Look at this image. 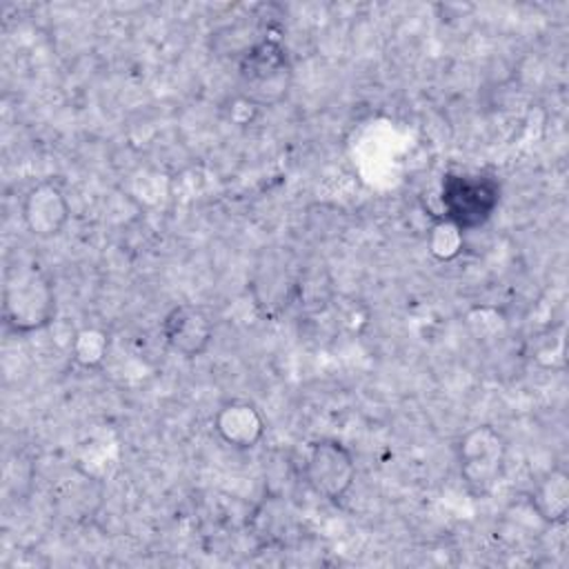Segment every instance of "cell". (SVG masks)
I'll use <instances>...</instances> for the list:
<instances>
[{"instance_id":"1","label":"cell","mask_w":569,"mask_h":569,"mask_svg":"<svg viewBox=\"0 0 569 569\" xmlns=\"http://www.w3.org/2000/svg\"><path fill=\"white\" fill-rule=\"evenodd\" d=\"M2 318L16 333H33L56 318V291L38 262L18 260L4 273Z\"/></svg>"},{"instance_id":"2","label":"cell","mask_w":569,"mask_h":569,"mask_svg":"<svg viewBox=\"0 0 569 569\" xmlns=\"http://www.w3.org/2000/svg\"><path fill=\"white\" fill-rule=\"evenodd\" d=\"M291 80L293 67L278 36L264 33L253 40L238 60L240 96L258 109L282 102L291 89Z\"/></svg>"},{"instance_id":"3","label":"cell","mask_w":569,"mask_h":569,"mask_svg":"<svg viewBox=\"0 0 569 569\" xmlns=\"http://www.w3.org/2000/svg\"><path fill=\"white\" fill-rule=\"evenodd\" d=\"M500 202V184L485 173L449 171L440 182L442 216L462 231L485 227Z\"/></svg>"},{"instance_id":"4","label":"cell","mask_w":569,"mask_h":569,"mask_svg":"<svg viewBox=\"0 0 569 569\" xmlns=\"http://www.w3.org/2000/svg\"><path fill=\"white\" fill-rule=\"evenodd\" d=\"M456 460L467 489L476 496H485L498 485L505 471L507 442L491 425H476L458 438Z\"/></svg>"},{"instance_id":"5","label":"cell","mask_w":569,"mask_h":569,"mask_svg":"<svg viewBox=\"0 0 569 569\" xmlns=\"http://www.w3.org/2000/svg\"><path fill=\"white\" fill-rule=\"evenodd\" d=\"M307 485L325 500H342L356 480L353 453L333 438L311 442L305 460Z\"/></svg>"},{"instance_id":"6","label":"cell","mask_w":569,"mask_h":569,"mask_svg":"<svg viewBox=\"0 0 569 569\" xmlns=\"http://www.w3.org/2000/svg\"><path fill=\"white\" fill-rule=\"evenodd\" d=\"M167 347L182 358H200L213 342V322L202 307L176 305L162 318Z\"/></svg>"},{"instance_id":"7","label":"cell","mask_w":569,"mask_h":569,"mask_svg":"<svg viewBox=\"0 0 569 569\" xmlns=\"http://www.w3.org/2000/svg\"><path fill=\"white\" fill-rule=\"evenodd\" d=\"M71 218V207L64 191L51 182L33 184L22 198V222L36 238L49 240L64 231Z\"/></svg>"},{"instance_id":"8","label":"cell","mask_w":569,"mask_h":569,"mask_svg":"<svg viewBox=\"0 0 569 569\" xmlns=\"http://www.w3.org/2000/svg\"><path fill=\"white\" fill-rule=\"evenodd\" d=\"M213 429L233 449H253L267 429L260 409L249 400H227L213 416Z\"/></svg>"},{"instance_id":"9","label":"cell","mask_w":569,"mask_h":569,"mask_svg":"<svg viewBox=\"0 0 569 569\" xmlns=\"http://www.w3.org/2000/svg\"><path fill=\"white\" fill-rule=\"evenodd\" d=\"M100 496L102 491L98 482L89 473L76 469L71 476L62 478L56 485V489L51 491V502L62 518L84 520L98 509Z\"/></svg>"},{"instance_id":"10","label":"cell","mask_w":569,"mask_h":569,"mask_svg":"<svg viewBox=\"0 0 569 569\" xmlns=\"http://www.w3.org/2000/svg\"><path fill=\"white\" fill-rule=\"evenodd\" d=\"M531 509L547 525H560L569 513V476L565 469H549L531 491Z\"/></svg>"},{"instance_id":"11","label":"cell","mask_w":569,"mask_h":569,"mask_svg":"<svg viewBox=\"0 0 569 569\" xmlns=\"http://www.w3.org/2000/svg\"><path fill=\"white\" fill-rule=\"evenodd\" d=\"M427 249L440 262L456 260L465 249V231L440 216L427 229Z\"/></svg>"},{"instance_id":"12","label":"cell","mask_w":569,"mask_h":569,"mask_svg":"<svg viewBox=\"0 0 569 569\" xmlns=\"http://www.w3.org/2000/svg\"><path fill=\"white\" fill-rule=\"evenodd\" d=\"M109 351V336L98 327H82L71 340L73 360L84 369H96L102 365Z\"/></svg>"},{"instance_id":"13","label":"cell","mask_w":569,"mask_h":569,"mask_svg":"<svg viewBox=\"0 0 569 569\" xmlns=\"http://www.w3.org/2000/svg\"><path fill=\"white\" fill-rule=\"evenodd\" d=\"M505 316L491 307H476L467 313V327L478 340H491L505 331Z\"/></svg>"}]
</instances>
